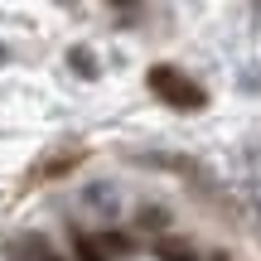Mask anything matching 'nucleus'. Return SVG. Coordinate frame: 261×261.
I'll use <instances>...</instances> for the list:
<instances>
[{"mask_svg":"<svg viewBox=\"0 0 261 261\" xmlns=\"http://www.w3.org/2000/svg\"><path fill=\"white\" fill-rule=\"evenodd\" d=\"M145 87H150L165 107H174V112H203V107H208V92H203L189 73H179L174 63H155V68L145 73Z\"/></svg>","mask_w":261,"mask_h":261,"instance_id":"obj_1","label":"nucleus"},{"mask_svg":"<svg viewBox=\"0 0 261 261\" xmlns=\"http://www.w3.org/2000/svg\"><path fill=\"white\" fill-rule=\"evenodd\" d=\"M73 256H77V261H107L102 242H97V237H87V232H77V227H73Z\"/></svg>","mask_w":261,"mask_h":261,"instance_id":"obj_2","label":"nucleus"},{"mask_svg":"<svg viewBox=\"0 0 261 261\" xmlns=\"http://www.w3.org/2000/svg\"><path fill=\"white\" fill-rule=\"evenodd\" d=\"M155 256H160V261H198L189 247H179V242H160V247H155Z\"/></svg>","mask_w":261,"mask_h":261,"instance_id":"obj_3","label":"nucleus"},{"mask_svg":"<svg viewBox=\"0 0 261 261\" xmlns=\"http://www.w3.org/2000/svg\"><path fill=\"white\" fill-rule=\"evenodd\" d=\"M97 242H102V252H130V237H121V232H107Z\"/></svg>","mask_w":261,"mask_h":261,"instance_id":"obj_4","label":"nucleus"},{"mask_svg":"<svg viewBox=\"0 0 261 261\" xmlns=\"http://www.w3.org/2000/svg\"><path fill=\"white\" fill-rule=\"evenodd\" d=\"M24 252H29V261H58L54 252H48V242H34V237L24 242Z\"/></svg>","mask_w":261,"mask_h":261,"instance_id":"obj_5","label":"nucleus"},{"mask_svg":"<svg viewBox=\"0 0 261 261\" xmlns=\"http://www.w3.org/2000/svg\"><path fill=\"white\" fill-rule=\"evenodd\" d=\"M140 223H145V227H165V213H160V208H145V218H140Z\"/></svg>","mask_w":261,"mask_h":261,"instance_id":"obj_6","label":"nucleus"},{"mask_svg":"<svg viewBox=\"0 0 261 261\" xmlns=\"http://www.w3.org/2000/svg\"><path fill=\"white\" fill-rule=\"evenodd\" d=\"M112 5H136V0H112Z\"/></svg>","mask_w":261,"mask_h":261,"instance_id":"obj_7","label":"nucleus"},{"mask_svg":"<svg viewBox=\"0 0 261 261\" xmlns=\"http://www.w3.org/2000/svg\"><path fill=\"white\" fill-rule=\"evenodd\" d=\"M58 5H68V0H58Z\"/></svg>","mask_w":261,"mask_h":261,"instance_id":"obj_8","label":"nucleus"}]
</instances>
